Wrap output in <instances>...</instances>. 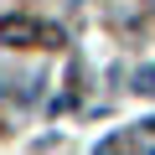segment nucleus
Segmentation results:
<instances>
[{"instance_id":"20e7f679","label":"nucleus","mask_w":155,"mask_h":155,"mask_svg":"<svg viewBox=\"0 0 155 155\" xmlns=\"http://www.w3.org/2000/svg\"><path fill=\"white\" fill-rule=\"evenodd\" d=\"M134 88H140V93H155V62H150V67H140V72H134Z\"/></svg>"},{"instance_id":"f257e3e1","label":"nucleus","mask_w":155,"mask_h":155,"mask_svg":"<svg viewBox=\"0 0 155 155\" xmlns=\"http://www.w3.org/2000/svg\"><path fill=\"white\" fill-rule=\"evenodd\" d=\"M0 41H11V47H57L62 31H52V26L31 21V16H5L0 21Z\"/></svg>"},{"instance_id":"7ed1b4c3","label":"nucleus","mask_w":155,"mask_h":155,"mask_svg":"<svg viewBox=\"0 0 155 155\" xmlns=\"http://www.w3.org/2000/svg\"><path fill=\"white\" fill-rule=\"evenodd\" d=\"M93 155H129V134H104L93 145Z\"/></svg>"},{"instance_id":"f03ea898","label":"nucleus","mask_w":155,"mask_h":155,"mask_svg":"<svg viewBox=\"0 0 155 155\" xmlns=\"http://www.w3.org/2000/svg\"><path fill=\"white\" fill-rule=\"evenodd\" d=\"M129 140H134V145H140V150H145V155H155V119H140V124H134V134H129Z\"/></svg>"}]
</instances>
